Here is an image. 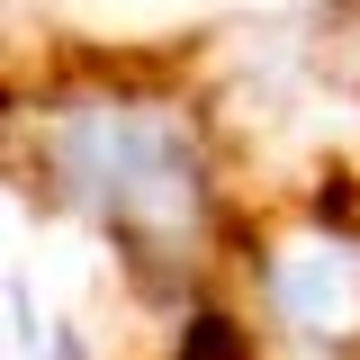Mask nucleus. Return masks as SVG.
Listing matches in <instances>:
<instances>
[{
	"label": "nucleus",
	"instance_id": "f257e3e1",
	"mask_svg": "<svg viewBox=\"0 0 360 360\" xmlns=\"http://www.w3.org/2000/svg\"><path fill=\"white\" fill-rule=\"evenodd\" d=\"M18 172L37 180L54 217L90 225L117 252L135 297H162V307L207 297L234 207H225L207 108L189 90L135 82V72L54 82L18 117Z\"/></svg>",
	"mask_w": 360,
	"mask_h": 360
},
{
	"label": "nucleus",
	"instance_id": "f03ea898",
	"mask_svg": "<svg viewBox=\"0 0 360 360\" xmlns=\"http://www.w3.org/2000/svg\"><path fill=\"white\" fill-rule=\"evenodd\" d=\"M225 270L262 333V360H360V189H307L279 217H234Z\"/></svg>",
	"mask_w": 360,
	"mask_h": 360
}]
</instances>
